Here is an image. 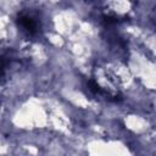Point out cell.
I'll use <instances>...</instances> for the list:
<instances>
[{
    "mask_svg": "<svg viewBox=\"0 0 156 156\" xmlns=\"http://www.w3.org/2000/svg\"><path fill=\"white\" fill-rule=\"evenodd\" d=\"M18 26L29 35H35L39 32V24L35 21V18L28 13H21L17 18Z\"/></svg>",
    "mask_w": 156,
    "mask_h": 156,
    "instance_id": "obj_1",
    "label": "cell"
}]
</instances>
